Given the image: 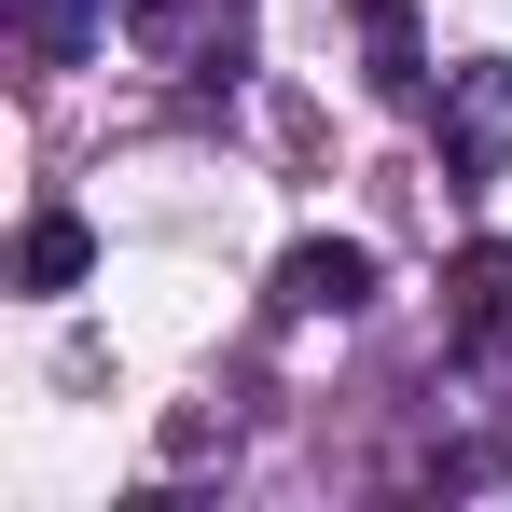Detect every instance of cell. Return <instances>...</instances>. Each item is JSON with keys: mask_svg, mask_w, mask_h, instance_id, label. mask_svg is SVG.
I'll return each instance as SVG.
<instances>
[{"mask_svg": "<svg viewBox=\"0 0 512 512\" xmlns=\"http://www.w3.org/2000/svg\"><path fill=\"white\" fill-rule=\"evenodd\" d=\"M360 291H374V250H346V236H305V250L277 263V305L291 319H346Z\"/></svg>", "mask_w": 512, "mask_h": 512, "instance_id": "7a4b0ae2", "label": "cell"}, {"mask_svg": "<svg viewBox=\"0 0 512 512\" xmlns=\"http://www.w3.org/2000/svg\"><path fill=\"white\" fill-rule=\"evenodd\" d=\"M443 153L485 180L512 153V56H471V70H443Z\"/></svg>", "mask_w": 512, "mask_h": 512, "instance_id": "6da1fadb", "label": "cell"}, {"mask_svg": "<svg viewBox=\"0 0 512 512\" xmlns=\"http://www.w3.org/2000/svg\"><path fill=\"white\" fill-rule=\"evenodd\" d=\"M84 277V222H28V291H70Z\"/></svg>", "mask_w": 512, "mask_h": 512, "instance_id": "5b68a950", "label": "cell"}, {"mask_svg": "<svg viewBox=\"0 0 512 512\" xmlns=\"http://www.w3.org/2000/svg\"><path fill=\"white\" fill-rule=\"evenodd\" d=\"M125 28H139V56H153V70H208V56L236 42V0H139Z\"/></svg>", "mask_w": 512, "mask_h": 512, "instance_id": "3957f363", "label": "cell"}, {"mask_svg": "<svg viewBox=\"0 0 512 512\" xmlns=\"http://www.w3.org/2000/svg\"><path fill=\"white\" fill-rule=\"evenodd\" d=\"M97 28H111V0H14V42H28L42 70H70Z\"/></svg>", "mask_w": 512, "mask_h": 512, "instance_id": "277c9868", "label": "cell"}]
</instances>
